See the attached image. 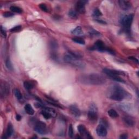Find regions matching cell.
Instances as JSON below:
<instances>
[{
	"instance_id": "1",
	"label": "cell",
	"mask_w": 139,
	"mask_h": 139,
	"mask_svg": "<svg viewBox=\"0 0 139 139\" xmlns=\"http://www.w3.org/2000/svg\"><path fill=\"white\" fill-rule=\"evenodd\" d=\"M78 79L80 83L92 85H101L107 82L104 77L98 73L83 74L79 76Z\"/></svg>"
},
{
	"instance_id": "2",
	"label": "cell",
	"mask_w": 139,
	"mask_h": 139,
	"mask_svg": "<svg viewBox=\"0 0 139 139\" xmlns=\"http://www.w3.org/2000/svg\"><path fill=\"white\" fill-rule=\"evenodd\" d=\"M108 96L110 99L115 101H122L132 97L129 92L118 85H114L109 89Z\"/></svg>"
},
{
	"instance_id": "3",
	"label": "cell",
	"mask_w": 139,
	"mask_h": 139,
	"mask_svg": "<svg viewBox=\"0 0 139 139\" xmlns=\"http://www.w3.org/2000/svg\"><path fill=\"white\" fill-rule=\"evenodd\" d=\"M64 60L65 63L79 68H83L85 66V64L83 61L80 60L79 59L73 57L70 54L64 55Z\"/></svg>"
},
{
	"instance_id": "4",
	"label": "cell",
	"mask_w": 139,
	"mask_h": 139,
	"mask_svg": "<svg viewBox=\"0 0 139 139\" xmlns=\"http://www.w3.org/2000/svg\"><path fill=\"white\" fill-rule=\"evenodd\" d=\"M133 18L134 15L132 14L124 15L121 18L120 21L122 26H123V30L125 32L128 33L130 32V29L131 27Z\"/></svg>"
},
{
	"instance_id": "5",
	"label": "cell",
	"mask_w": 139,
	"mask_h": 139,
	"mask_svg": "<svg viewBox=\"0 0 139 139\" xmlns=\"http://www.w3.org/2000/svg\"><path fill=\"white\" fill-rule=\"evenodd\" d=\"M88 119L91 122H96L98 119V109L95 104H91L88 111Z\"/></svg>"
},
{
	"instance_id": "6",
	"label": "cell",
	"mask_w": 139,
	"mask_h": 139,
	"mask_svg": "<svg viewBox=\"0 0 139 139\" xmlns=\"http://www.w3.org/2000/svg\"><path fill=\"white\" fill-rule=\"evenodd\" d=\"M34 129L39 134L44 135L47 133L46 124L42 121L37 122L34 126Z\"/></svg>"
},
{
	"instance_id": "7",
	"label": "cell",
	"mask_w": 139,
	"mask_h": 139,
	"mask_svg": "<svg viewBox=\"0 0 139 139\" xmlns=\"http://www.w3.org/2000/svg\"><path fill=\"white\" fill-rule=\"evenodd\" d=\"M88 3L86 1H79L76 3L75 6L76 11L77 13L84 14L85 13V5Z\"/></svg>"
},
{
	"instance_id": "8",
	"label": "cell",
	"mask_w": 139,
	"mask_h": 139,
	"mask_svg": "<svg viewBox=\"0 0 139 139\" xmlns=\"http://www.w3.org/2000/svg\"><path fill=\"white\" fill-rule=\"evenodd\" d=\"M78 130L81 135L85 137V138L87 139L93 138L92 136L91 135V134H90V133L86 130L85 127L84 125H83V124H79V125L78 126Z\"/></svg>"
},
{
	"instance_id": "9",
	"label": "cell",
	"mask_w": 139,
	"mask_h": 139,
	"mask_svg": "<svg viewBox=\"0 0 139 139\" xmlns=\"http://www.w3.org/2000/svg\"><path fill=\"white\" fill-rule=\"evenodd\" d=\"M107 47L105 46V45L103 41L102 40H97L96 42L95 43L94 46L92 47V49H96L100 52H104L106 51Z\"/></svg>"
},
{
	"instance_id": "10",
	"label": "cell",
	"mask_w": 139,
	"mask_h": 139,
	"mask_svg": "<svg viewBox=\"0 0 139 139\" xmlns=\"http://www.w3.org/2000/svg\"><path fill=\"white\" fill-rule=\"evenodd\" d=\"M103 72L105 74H107V76H108L109 77L112 76H119L121 74H123V72L117 71V70H113V69H110V68H105L103 70Z\"/></svg>"
},
{
	"instance_id": "11",
	"label": "cell",
	"mask_w": 139,
	"mask_h": 139,
	"mask_svg": "<svg viewBox=\"0 0 139 139\" xmlns=\"http://www.w3.org/2000/svg\"><path fill=\"white\" fill-rule=\"evenodd\" d=\"M69 110L71 114L73 116L78 118L80 116L81 112L80 109H79L78 106L76 104H72L70 105L69 107Z\"/></svg>"
},
{
	"instance_id": "12",
	"label": "cell",
	"mask_w": 139,
	"mask_h": 139,
	"mask_svg": "<svg viewBox=\"0 0 139 139\" xmlns=\"http://www.w3.org/2000/svg\"><path fill=\"white\" fill-rule=\"evenodd\" d=\"M119 4L120 8L123 10H128L132 7V4L130 1L120 0L119 1Z\"/></svg>"
},
{
	"instance_id": "13",
	"label": "cell",
	"mask_w": 139,
	"mask_h": 139,
	"mask_svg": "<svg viewBox=\"0 0 139 139\" xmlns=\"http://www.w3.org/2000/svg\"><path fill=\"white\" fill-rule=\"evenodd\" d=\"M96 133L99 136H106L108 133L107 128L103 125H102V124H99L96 128Z\"/></svg>"
},
{
	"instance_id": "14",
	"label": "cell",
	"mask_w": 139,
	"mask_h": 139,
	"mask_svg": "<svg viewBox=\"0 0 139 139\" xmlns=\"http://www.w3.org/2000/svg\"><path fill=\"white\" fill-rule=\"evenodd\" d=\"M9 94V86L6 83H2L1 84V94L2 96H7Z\"/></svg>"
},
{
	"instance_id": "15",
	"label": "cell",
	"mask_w": 139,
	"mask_h": 139,
	"mask_svg": "<svg viewBox=\"0 0 139 139\" xmlns=\"http://www.w3.org/2000/svg\"><path fill=\"white\" fill-rule=\"evenodd\" d=\"M14 133V129L13 127V125H12L11 123H9L8 124L7 130H6V134L4 135V136L2 137V139H7L8 138H10L12 135Z\"/></svg>"
},
{
	"instance_id": "16",
	"label": "cell",
	"mask_w": 139,
	"mask_h": 139,
	"mask_svg": "<svg viewBox=\"0 0 139 139\" xmlns=\"http://www.w3.org/2000/svg\"><path fill=\"white\" fill-rule=\"evenodd\" d=\"M123 122L126 126L129 127H133L135 124V121L133 119L132 117L130 116H125L123 117Z\"/></svg>"
},
{
	"instance_id": "17",
	"label": "cell",
	"mask_w": 139,
	"mask_h": 139,
	"mask_svg": "<svg viewBox=\"0 0 139 139\" xmlns=\"http://www.w3.org/2000/svg\"><path fill=\"white\" fill-rule=\"evenodd\" d=\"M71 33L72 34L75 35L76 36H83L84 33L83 32L82 28L80 26H77L74 29V30H72L71 31Z\"/></svg>"
},
{
	"instance_id": "18",
	"label": "cell",
	"mask_w": 139,
	"mask_h": 139,
	"mask_svg": "<svg viewBox=\"0 0 139 139\" xmlns=\"http://www.w3.org/2000/svg\"><path fill=\"white\" fill-rule=\"evenodd\" d=\"M24 110L28 115H33L34 114V109H33L32 105L30 104H27L26 105H25V106H24Z\"/></svg>"
},
{
	"instance_id": "19",
	"label": "cell",
	"mask_w": 139,
	"mask_h": 139,
	"mask_svg": "<svg viewBox=\"0 0 139 139\" xmlns=\"http://www.w3.org/2000/svg\"><path fill=\"white\" fill-rule=\"evenodd\" d=\"M24 86L26 90H30L34 88V85L30 81H25L24 83Z\"/></svg>"
},
{
	"instance_id": "20",
	"label": "cell",
	"mask_w": 139,
	"mask_h": 139,
	"mask_svg": "<svg viewBox=\"0 0 139 139\" xmlns=\"http://www.w3.org/2000/svg\"><path fill=\"white\" fill-rule=\"evenodd\" d=\"M108 114L109 116L111 118H117L119 116V114L114 109H110L108 111Z\"/></svg>"
},
{
	"instance_id": "21",
	"label": "cell",
	"mask_w": 139,
	"mask_h": 139,
	"mask_svg": "<svg viewBox=\"0 0 139 139\" xmlns=\"http://www.w3.org/2000/svg\"><path fill=\"white\" fill-rule=\"evenodd\" d=\"M41 115L43 116V117H44L45 119H46V120H49L52 117V115H51V114H49L48 112L46 110H45V109H42V110L41 111Z\"/></svg>"
},
{
	"instance_id": "22",
	"label": "cell",
	"mask_w": 139,
	"mask_h": 139,
	"mask_svg": "<svg viewBox=\"0 0 139 139\" xmlns=\"http://www.w3.org/2000/svg\"><path fill=\"white\" fill-rule=\"evenodd\" d=\"M68 53H69L70 54H71L74 57L80 59L82 57H83V55L81 54V53L78 52L74 51H70L68 52Z\"/></svg>"
},
{
	"instance_id": "23",
	"label": "cell",
	"mask_w": 139,
	"mask_h": 139,
	"mask_svg": "<svg viewBox=\"0 0 139 139\" xmlns=\"http://www.w3.org/2000/svg\"><path fill=\"white\" fill-rule=\"evenodd\" d=\"M68 16L72 19H77L78 18V13L75 10H71L68 12Z\"/></svg>"
},
{
	"instance_id": "24",
	"label": "cell",
	"mask_w": 139,
	"mask_h": 139,
	"mask_svg": "<svg viewBox=\"0 0 139 139\" xmlns=\"http://www.w3.org/2000/svg\"><path fill=\"white\" fill-rule=\"evenodd\" d=\"M6 66L9 70H10V71H13V66L12 65V62L10 61V59L9 57H7V58L6 59Z\"/></svg>"
},
{
	"instance_id": "25",
	"label": "cell",
	"mask_w": 139,
	"mask_h": 139,
	"mask_svg": "<svg viewBox=\"0 0 139 139\" xmlns=\"http://www.w3.org/2000/svg\"><path fill=\"white\" fill-rule=\"evenodd\" d=\"M49 46H50L51 48L52 49V50H56L58 48V42L55 40H52L50 42H49Z\"/></svg>"
},
{
	"instance_id": "26",
	"label": "cell",
	"mask_w": 139,
	"mask_h": 139,
	"mask_svg": "<svg viewBox=\"0 0 139 139\" xmlns=\"http://www.w3.org/2000/svg\"><path fill=\"white\" fill-rule=\"evenodd\" d=\"M72 41H74V42L80 45H85V41H84L83 39L79 38V37H76V38H72Z\"/></svg>"
},
{
	"instance_id": "27",
	"label": "cell",
	"mask_w": 139,
	"mask_h": 139,
	"mask_svg": "<svg viewBox=\"0 0 139 139\" xmlns=\"http://www.w3.org/2000/svg\"><path fill=\"white\" fill-rule=\"evenodd\" d=\"M10 9L13 13H21L22 12V9L20 7H16V6H12L10 7Z\"/></svg>"
},
{
	"instance_id": "28",
	"label": "cell",
	"mask_w": 139,
	"mask_h": 139,
	"mask_svg": "<svg viewBox=\"0 0 139 139\" xmlns=\"http://www.w3.org/2000/svg\"><path fill=\"white\" fill-rule=\"evenodd\" d=\"M43 109L46 110L52 115V117H55L56 116H57V113H56V111L52 108H44Z\"/></svg>"
},
{
	"instance_id": "29",
	"label": "cell",
	"mask_w": 139,
	"mask_h": 139,
	"mask_svg": "<svg viewBox=\"0 0 139 139\" xmlns=\"http://www.w3.org/2000/svg\"><path fill=\"white\" fill-rule=\"evenodd\" d=\"M14 95H15L16 98L18 100H21V99H22V95L18 89H15V91H14Z\"/></svg>"
},
{
	"instance_id": "30",
	"label": "cell",
	"mask_w": 139,
	"mask_h": 139,
	"mask_svg": "<svg viewBox=\"0 0 139 139\" xmlns=\"http://www.w3.org/2000/svg\"><path fill=\"white\" fill-rule=\"evenodd\" d=\"M110 78L111 79H113L114 80L116 81V82H120V83H125V81H124L123 79L121 78V77H120L119 76H112L110 77Z\"/></svg>"
},
{
	"instance_id": "31",
	"label": "cell",
	"mask_w": 139,
	"mask_h": 139,
	"mask_svg": "<svg viewBox=\"0 0 139 139\" xmlns=\"http://www.w3.org/2000/svg\"><path fill=\"white\" fill-rule=\"evenodd\" d=\"M102 15V12L100 10H99L98 8H95L94 10V11H93V16L95 18H97L99 17V16Z\"/></svg>"
},
{
	"instance_id": "32",
	"label": "cell",
	"mask_w": 139,
	"mask_h": 139,
	"mask_svg": "<svg viewBox=\"0 0 139 139\" xmlns=\"http://www.w3.org/2000/svg\"><path fill=\"white\" fill-rule=\"evenodd\" d=\"M21 29H22V27L20 25L16 26L12 28L11 30H10V31L12 33H16V32H20V31H21Z\"/></svg>"
},
{
	"instance_id": "33",
	"label": "cell",
	"mask_w": 139,
	"mask_h": 139,
	"mask_svg": "<svg viewBox=\"0 0 139 139\" xmlns=\"http://www.w3.org/2000/svg\"><path fill=\"white\" fill-rule=\"evenodd\" d=\"M90 34L91 36H101V34L98 31H97L96 30H94V29H92L90 31Z\"/></svg>"
},
{
	"instance_id": "34",
	"label": "cell",
	"mask_w": 139,
	"mask_h": 139,
	"mask_svg": "<svg viewBox=\"0 0 139 139\" xmlns=\"http://www.w3.org/2000/svg\"><path fill=\"white\" fill-rule=\"evenodd\" d=\"M73 127L72 125L71 124L69 125V127H68V136H69L70 138H73Z\"/></svg>"
},
{
	"instance_id": "35",
	"label": "cell",
	"mask_w": 139,
	"mask_h": 139,
	"mask_svg": "<svg viewBox=\"0 0 139 139\" xmlns=\"http://www.w3.org/2000/svg\"><path fill=\"white\" fill-rule=\"evenodd\" d=\"M14 15V13L10 12H6L3 14V16L5 18H11Z\"/></svg>"
},
{
	"instance_id": "36",
	"label": "cell",
	"mask_w": 139,
	"mask_h": 139,
	"mask_svg": "<svg viewBox=\"0 0 139 139\" xmlns=\"http://www.w3.org/2000/svg\"><path fill=\"white\" fill-rule=\"evenodd\" d=\"M39 7L40 8V9L42 10V11L45 12H48V8L47 7V6L45 5L44 3H41L39 5Z\"/></svg>"
},
{
	"instance_id": "37",
	"label": "cell",
	"mask_w": 139,
	"mask_h": 139,
	"mask_svg": "<svg viewBox=\"0 0 139 139\" xmlns=\"http://www.w3.org/2000/svg\"><path fill=\"white\" fill-rule=\"evenodd\" d=\"M100 124H102L103 126L105 127H107L108 126V122L106 121V120L104 119H102L100 121Z\"/></svg>"
},
{
	"instance_id": "38",
	"label": "cell",
	"mask_w": 139,
	"mask_h": 139,
	"mask_svg": "<svg viewBox=\"0 0 139 139\" xmlns=\"http://www.w3.org/2000/svg\"><path fill=\"white\" fill-rule=\"evenodd\" d=\"M1 33L3 38H6V36H7V32H6L5 28H3L2 26H1Z\"/></svg>"
},
{
	"instance_id": "39",
	"label": "cell",
	"mask_w": 139,
	"mask_h": 139,
	"mask_svg": "<svg viewBox=\"0 0 139 139\" xmlns=\"http://www.w3.org/2000/svg\"><path fill=\"white\" fill-rule=\"evenodd\" d=\"M105 51L109 53L110 54H112V55H115V51H114V50H113V49H111V48H108V47H107V49H106V51Z\"/></svg>"
},
{
	"instance_id": "40",
	"label": "cell",
	"mask_w": 139,
	"mask_h": 139,
	"mask_svg": "<svg viewBox=\"0 0 139 139\" xmlns=\"http://www.w3.org/2000/svg\"><path fill=\"white\" fill-rule=\"evenodd\" d=\"M128 59H130V60H131L133 61L134 62H135V63H136L137 64L139 63L138 59H136L135 57H133V56H131V57H129V58H128Z\"/></svg>"
},
{
	"instance_id": "41",
	"label": "cell",
	"mask_w": 139,
	"mask_h": 139,
	"mask_svg": "<svg viewBox=\"0 0 139 139\" xmlns=\"http://www.w3.org/2000/svg\"><path fill=\"white\" fill-rule=\"evenodd\" d=\"M95 21L97 22H98V23H99V24H107V22L104 21H103L102 20H101V19H98V18H96V20H95Z\"/></svg>"
},
{
	"instance_id": "42",
	"label": "cell",
	"mask_w": 139,
	"mask_h": 139,
	"mask_svg": "<svg viewBox=\"0 0 139 139\" xmlns=\"http://www.w3.org/2000/svg\"><path fill=\"white\" fill-rule=\"evenodd\" d=\"M127 138H128V136H127V135L126 134H122L120 136V139H126Z\"/></svg>"
},
{
	"instance_id": "43",
	"label": "cell",
	"mask_w": 139,
	"mask_h": 139,
	"mask_svg": "<svg viewBox=\"0 0 139 139\" xmlns=\"http://www.w3.org/2000/svg\"><path fill=\"white\" fill-rule=\"evenodd\" d=\"M16 119L17 121H20L21 119V116L20 115H18H18H16Z\"/></svg>"
}]
</instances>
